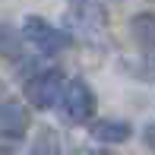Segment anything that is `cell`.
<instances>
[{"label":"cell","mask_w":155,"mask_h":155,"mask_svg":"<svg viewBox=\"0 0 155 155\" xmlns=\"http://www.w3.org/2000/svg\"><path fill=\"white\" fill-rule=\"evenodd\" d=\"M22 38L41 54H60V51H67V48L73 45V35L70 32L57 29L54 22H48V19H41V16H25Z\"/></svg>","instance_id":"1"},{"label":"cell","mask_w":155,"mask_h":155,"mask_svg":"<svg viewBox=\"0 0 155 155\" xmlns=\"http://www.w3.org/2000/svg\"><path fill=\"white\" fill-rule=\"evenodd\" d=\"M63 89H67V82H63L60 70H38V73L29 76V82H25V98H29L32 108L48 111V108H54V104H60Z\"/></svg>","instance_id":"2"},{"label":"cell","mask_w":155,"mask_h":155,"mask_svg":"<svg viewBox=\"0 0 155 155\" xmlns=\"http://www.w3.org/2000/svg\"><path fill=\"white\" fill-rule=\"evenodd\" d=\"M60 111L70 124H86L92 120L95 114V92L89 89V82L82 79H70L67 89H63V98H60Z\"/></svg>","instance_id":"3"},{"label":"cell","mask_w":155,"mask_h":155,"mask_svg":"<svg viewBox=\"0 0 155 155\" xmlns=\"http://www.w3.org/2000/svg\"><path fill=\"white\" fill-rule=\"evenodd\" d=\"M67 22L73 29H79V35H95L104 29V10L98 0H70Z\"/></svg>","instance_id":"4"},{"label":"cell","mask_w":155,"mask_h":155,"mask_svg":"<svg viewBox=\"0 0 155 155\" xmlns=\"http://www.w3.org/2000/svg\"><path fill=\"white\" fill-rule=\"evenodd\" d=\"M29 133V111L16 98L0 101V136L3 139H22Z\"/></svg>","instance_id":"5"},{"label":"cell","mask_w":155,"mask_h":155,"mask_svg":"<svg viewBox=\"0 0 155 155\" xmlns=\"http://www.w3.org/2000/svg\"><path fill=\"white\" fill-rule=\"evenodd\" d=\"M130 35L136 38L139 48L155 51V13H136L130 19Z\"/></svg>","instance_id":"6"},{"label":"cell","mask_w":155,"mask_h":155,"mask_svg":"<svg viewBox=\"0 0 155 155\" xmlns=\"http://www.w3.org/2000/svg\"><path fill=\"white\" fill-rule=\"evenodd\" d=\"M130 124H124V120H98L92 124V136L98 139V143H127L130 139Z\"/></svg>","instance_id":"7"},{"label":"cell","mask_w":155,"mask_h":155,"mask_svg":"<svg viewBox=\"0 0 155 155\" xmlns=\"http://www.w3.org/2000/svg\"><path fill=\"white\" fill-rule=\"evenodd\" d=\"M35 155H57V139L51 133H41V139L35 143Z\"/></svg>","instance_id":"8"},{"label":"cell","mask_w":155,"mask_h":155,"mask_svg":"<svg viewBox=\"0 0 155 155\" xmlns=\"http://www.w3.org/2000/svg\"><path fill=\"white\" fill-rule=\"evenodd\" d=\"M143 139H146V146H149V149H155V124H149L143 130Z\"/></svg>","instance_id":"9"},{"label":"cell","mask_w":155,"mask_h":155,"mask_svg":"<svg viewBox=\"0 0 155 155\" xmlns=\"http://www.w3.org/2000/svg\"><path fill=\"white\" fill-rule=\"evenodd\" d=\"M0 155H13V152H6V149H0Z\"/></svg>","instance_id":"10"}]
</instances>
